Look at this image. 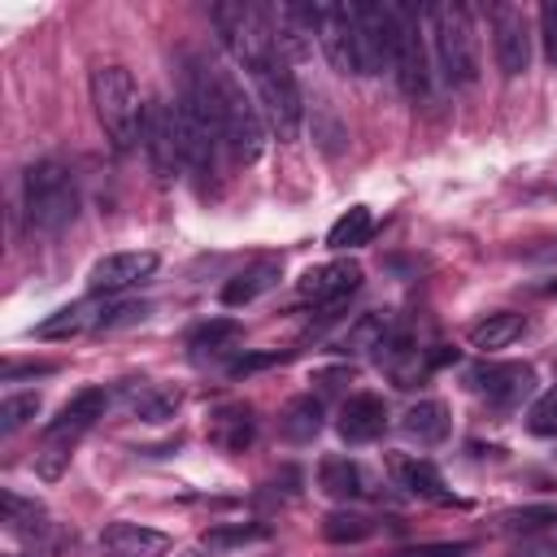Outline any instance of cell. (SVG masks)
Segmentation results:
<instances>
[{"instance_id":"obj_10","label":"cell","mask_w":557,"mask_h":557,"mask_svg":"<svg viewBox=\"0 0 557 557\" xmlns=\"http://www.w3.org/2000/svg\"><path fill=\"white\" fill-rule=\"evenodd\" d=\"M492 48H496V65H500L505 78L527 74V65H531V26H527L522 9L492 4Z\"/></svg>"},{"instance_id":"obj_38","label":"cell","mask_w":557,"mask_h":557,"mask_svg":"<svg viewBox=\"0 0 557 557\" xmlns=\"http://www.w3.org/2000/svg\"><path fill=\"white\" fill-rule=\"evenodd\" d=\"M470 544L466 540H444V544H413V548H400L396 557H466Z\"/></svg>"},{"instance_id":"obj_15","label":"cell","mask_w":557,"mask_h":557,"mask_svg":"<svg viewBox=\"0 0 557 557\" xmlns=\"http://www.w3.org/2000/svg\"><path fill=\"white\" fill-rule=\"evenodd\" d=\"M174 544L165 531L139 522H109L100 531V557H165Z\"/></svg>"},{"instance_id":"obj_8","label":"cell","mask_w":557,"mask_h":557,"mask_svg":"<svg viewBox=\"0 0 557 557\" xmlns=\"http://www.w3.org/2000/svg\"><path fill=\"white\" fill-rule=\"evenodd\" d=\"M313 39L322 44V57L335 74L366 78L361 70V22L357 4H313Z\"/></svg>"},{"instance_id":"obj_30","label":"cell","mask_w":557,"mask_h":557,"mask_svg":"<svg viewBox=\"0 0 557 557\" xmlns=\"http://www.w3.org/2000/svg\"><path fill=\"white\" fill-rule=\"evenodd\" d=\"M322 535L331 544H361L374 535V518L370 513H357V509H335L322 518Z\"/></svg>"},{"instance_id":"obj_26","label":"cell","mask_w":557,"mask_h":557,"mask_svg":"<svg viewBox=\"0 0 557 557\" xmlns=\"http://www.w3.org/2000/svg\"><path fill=\"white\" fill-rule=\"evenodd\" d=\"M278 431H283L292 444H305V440H313V435L322 431V400H318V396H296V400L283 409V418H278Z\"/></svg>"},{"instance_id":"obj_40","label":"cell","mask_w":557,"mask_h":557,"mask_svg":"<svg viewBox=\"0 0 557 557\" xmlns=\"http://www.w3.org/2000/svg\"><path fill=\"white\" fill-rule=\"evenodd\" d=\"M52 370H57L52 361H9V366H4V383L30 379V374H52Z\"/></svg>"},{"instance_id":"obj_2","label":"cell","mask_w":557,"mask_h":557,"mask_svg":"<svg viewBox=\"0 0 557 557\" xmlns=\"http://www.w3.org/2000/svg\"><path fill=\"white\" fill-rule=\"evenodd\" d=\"M22 209L35 231H65L78 213V183L61 161H35L22 174Z\"/></svg>"},{"instance_id":"obj_14","label":"cell","mask_w":557,"mask_h":557,"mask_svg":"<svg viewBox=\"0 0 557 557\" xmlns=\"http://www.w3.org/2000/svg\"><path fill=\"white\" fill-rule=\"evenodd\" d=\"M361 22V70L383 74L392 70V4H357Z\"/></svg>"},{"instance_id":"obj_13","label":"cell","mask_w":557,"mask_h":557,"mask_svg":"<svg viewBox=\"0 0 557 557\" xmlns=\"http://www.w3.org/2000/svg\"><path fill=\"white\" fill-rule=\"evenodd\" d=\"M470 383L500 409H513L522 405V396L535 392V370L527 361H500V366H479L470 374Z\"/></svg>"},{"instance_id":"obj_19","label":"cell","mask_w":557,"mask_h":557,"mask_svg":"<svg viewBox=\"0 0 557 557\" xmlns=\"http://www.w3.org/2000/svg\"><path fill=\"white\" fill-rule=\"evenodd\" d=\"M122 405L144 422H165L178 413V392L148 383V379H131V383H122Z\"/></svg>"},{"instance_id":"obj_11","label":"cell","mask_w":557,"mask_h":557,"mask_svg":"<svg viewBox=\"0 0 557 557\" xmlns=\"http://www.w3.org/2000/svg\"><path fill=\"white\" fill-rule=\"evenodd\" d=\"M152 270H157V252H109V257H100V261L91 265L87 287H91L96 296H117V292H126V287L148 283Z\"/></svg>"},{"instance_id":"obj_18","label":"cell","mask_w":557,"mask_h":557,"mask_svg":"<svg viewBox=\"0 0 557 557\" xmlns=\"http://www.w3.org/2000/svg\"><path fill=\"white\" fill-rule=\"evenodd\" d=\"M387 470H392L396 487H405L409 496H422V500H448L444 479H440V470H435L426 457H413V453H392V457H387Z\"/></svg>"},{"instance_id":"obj_34","label":"cell","mask_w":557,"mask_h":557,"mask_svg":"<svg viewBox=\"0 0 557 557\" xmlns=\"http://www.w3.org/2000/svg\"><path fill=\"white\" fill-rule=\"evenodd\" d=\"M35 413H39V396H35V392H13V396L0 400V431L13 435V431H22Z\"/></svg>"},{"instance_id":"obj_16","label":"cell","mask_w":557,"mask_h":557,"mask_svg":"<svg viewBox=\"0 0 557 557\" xmlns=\"http://www.w3.org/2000/svg\"><path fill=\"white\" fill-rule=\"evenodd\" d=\"M335 426H339V435H344L348 444H370V440H379L383 426H387V405H383V396H374V392L348 396Z\"/></svg>"},{"instance_id":"obj_6","label":"cell","mask_w":557,"mask_h":557,"mask_svg":"<svg viewBox=\"0 0 557 557\" xmlns=\"http://www.w3.org/2000/svg\"><path fill=\"white\" fill-rule=\"evenodd\" d=\"M218 122H222V144L231 148L235 161H257L261 157V148H265L261 104L226 70H218Z\"/></svg>"},{"instance_id":"obj_29","label":"cell","mask_w":557,"mask_h":557,"mask_svg":"<svg viewBox=\"0 0 557 557\" xmlns=\"http://www.w3.org/2000/svg\"><path fill=\"white\" fill-rule=\"evenodd\" d=\"M91 322V305H61V309H52L44 322H35V339H70V335H78L83 326Z\"/></svg>"},{"instance_id":"obj_39","label":"cell","mask_w":557,"mask_h":557,"mask_svg":"<svg viewBox=\"0 0 557 557\" xmlns=\"http://www.w3.org/2000/svg\"><path fill=\"white\" fill-rule=\"evenodd\" d=\"M540 39H544V57L557 65V0L540 9Z\"/></svg>"},{"instance_id":"obj_4","label":"cell","mask_w":557,"mask_h":557,"mask_svg":"<svg viewBox=\"0 0 557 557\" xmlns=\"http://www.w3.org/2000/svg\"><path fill=\"white\" fill-rule=\"evenodd\" d=\"M426 9L392 4V74L405 96L431 91V61H426Z\"/></svg>"},{"instance_id":"obj_43","label":"cell","mask_w":557,"mask_h":557,"mask_svg":"<svg viewBox=\"0 0 557 557\" xmlns=\"http://www.w3.org/2000/svg\"><path fill=\"white\" fill-rule=\"evenodd\" d=\"M553 296H557V283H553Z\"/></svg>"},{"instance_id":"obj_22","label":"cell","mask_w":557,"mask_h":557,"mask_svg":"<svg viewBox=\"0 0 557 557\" xmlns=\"http://www.w3.org/2000/svg\"><path fill=\"white\" fill-rule=\"evenodd\" d=\"M522 331H527V318L500 309V313H487L483 322L470 326V348H479V352H496V348H509Z\"/></svg>"},{"instance_id":"obj_35","label":"cell","mask_w":557,"mask_h":557,"mask_svg":"<svg viewBox=\"0 0 557 557\" xmlns=\"http://www.w3.org/2000/svg\"><path fill=\"white\" fill-rule=\"evenodd\" d=\"M527 426H531V435H557V387L544 392V396L531 405Z\"/></svg>"},{"instance_id":"obj_21","label":"cell","mask_w":557,"mask_h":557,"mask_svg":"<svg viewBox=\"0 0 557 557\" xmlns=\"http://www.w3.org/2000/svg\"><path fill=\"white\" fill-rule=\"evenodd\" d=\"M318 487L331 496V500H357L366 496V470L352 461V457H322L318 461Z\"/></svg>"},{"instance_id":"obj_33","label":"cell","mask_w":557,"mask_h":557,"mask_svg":"<svg viewBox=\"0 0 557 557\" xmlns=\"http://www.w3.org/2000/svg\"><path fill=\"white\" fill-rule=\"evenodd\" d=\"M231 339H239V322H235V318H209V322H200V326L187 335V348L205 352V348H222V344H231Z\"/></svg>"},{"instance_id":"obj_28","label":"cell","mask_w":557,"mask_h":557,"mask_svg":"<svg viewBox=\"0 0 557 557\" xmlns=\"http://www.w3.org/2000/svg\"><path fill=\"white\" fill-rule=\"evenodd\" d=\"M213 440H218L222 448H231V453L248 448V444H252V409H248V405H226V409H218V418H213Z\"/></svg>"},{"instance_id":"obj_25","label":"cell","mask_w":557,"mask_h":557,"mask_svg":"<svg viewBox=\"0 0 557 557\" xmlns=\"http://www.w3.org/2000/svg\"><path fill=\"white\" fill-rule=\"evenodd\" d=\"M370 235H374V213H370L366 205H352L344 218L331 222V231H326V248L348 252V248H361Z\"/></svg>"},{"instance_id":"obj_27","label":"cell","mask_w":557,"mask_h":557,"mask_svg":"<svg viewBox=\"0 0 557 557\" xmlns=\"http://www.w3.org/2000/svg\"><path fill=\"white\" fill-rule=\"evenodd\" d=\"M74 431H57V426H44V440H39V453H35V470L39 479H61L65 466H70V448H74Z\"/></svg>"},{"instance_id":"obj_24","label":"cell","mask_w":557,"mask_h":557,"mask_svg":"<svg viewBox=\"0 0 557 557\" xmlns=\"http://www.w3.org/2000/svg\"><path fill=\"white\" fill-rule=\"evenodd\" d=\"M400 426H405V435L418 440V444H440V440L448 435V409H444L440 400H418V405L405 409Z\"/></svg>"},{"instance_id":"obj_9","label":"cell","mask_w":557,"mask_h":557,"mask_svg":"<svg viewBox=\"0 0 557 557\" xmlns=\"http://www.w3.org/2000/svg\"><path fill=\"white\" fill-rule=\"evenodd\" d=\"M139 139H144V152L152 161V170L161 178H170L178 165H183V144H178V113L170 100H148L144 104V117H139Z\"/></svg>"},{"instance_id":"obj_32","label":"cell","mask_w":557,"mask_h":557,"mask_svg":"<svg viewBox=\"0 0 557 557\" xmlns=\"http://www.w3.org/2000/svg\"><path fill=\"white\" fill-rule=\"evenodd\" d=\"M505 531H522V535H535V531H553L557 527V505H522V509H509L500 518Z\"/></svg>"},{"instance_id":"obj_37","label":"cell","mask_w":557,"mask_h":557,"mask_svg":"<svg viewBox=\"0 0 557 557\" xmlns=\"http://www.w3.org/2000/svg\"><path fill=\"white\" fill-rule=\"evenodd\" d=\"M270 366H278V352H239V357L226 366V374H231V379H248V374L270 370Z\"/></svg>"},{"instance_id":"obj_23","label":"cell","mask_w":557,"mask_h":557,"mask_svg":"<svg viewBox=\"0 0 557 557\" xmlns=\"http://www.w3.org/2000/svg\"><path fill=\"white\" fill-rule=\"evenodd\" d=\"M104 405H109V396H104V387H83L78 396H70L65 405H61V413L48 422V426H57V431H74V435H83L96 418H104Z\"/></svg>"},{"instance_id":"obj_3","label":"cell","mask_w":557,"mask_h":557,"mask_svg":"<svg viewBox=\"0 0 557 557\" xmlns=\"http://www.w3.org/2000/svg\"><path fill=\"white\" fill-rule=\"evenodd\" d=\"M91 104H96V117H100V126H104V139H109L117 152H126V148L135 144L139 117H144L131 70H126V65H113V61H109V65H96V70H91Z\"/></svg>"},{"instance_id":"obj_1","label":"cell","mask_w":557,"mask_h":557,"mask_svg":"<svg viewBox=\"0 0 557 557\" xmlns=\"http://www.w3.org/2000/svg\"><path fill=\"white\" fill-rule=\"evenodd\" d=\"M426 35L440 78L448 87H470L479 78V44L470 13L461 4H426Z\"/></svg>"},{"instance_id":"obj_7","label":"cell","mask_w":557,"mask_h":557,"mask_svg":"<svg viewBox=\"0 0 557 557\" xmlns=\"http://www.w3.org/2000/svg\"><path fill=\"white\" fill-rule=\"evenodd\" d=\"M213 26H218L226 52L235 57V65H244V74H252L261 61H270L278 52L265 13L252 9V4H218L213 9Z\"/></svg>"},{"instance_id":"obj_31","label":"cell","mask_w":557,"mask_h":557,"mask_svg":"<svg viewBox=\"0 0 557 557\" xmlns=\"http://www.w3.org/2000/svg\"><path fill=\"white\" fill-rule=\"evenodd\" d=\"M265 535H270V527H265V522H222V527H209L200 544H205L209 553H222V548L257 544V540H265Z\"/></svg>"},{"instance_id":"obj_12","label":"cell","mask_w":557,"mask_h":557,"mask_svg":"<svg viewBox=\"0 0 557 557\" xmlns=\"http://www.w3.org/2000/svg\"><path fill=\"white\" fill-rule=\"evenodd\" d=\"M296 287H300V296L313 300V305H335V300H344L348 292L361 287V265H357L352 257H335V261L309 265Z\"/></svg>"},{"instance_id":"obj_36","label":"cell","mask_w":557,"mask_h":557,"mask_svg":"<svg viewBox=\"0 0 557 557\" xmlns=\"http://www.w3.org/2000/svg\"><path fill=\"white\" fill-rule=\"evenodd\" d=\"M139 318H148V305H144V300H126V305H113V309H104V313L96 318V326H100V331H117V326H126V322H139Z\"/></svg>"},{"instance_id":"obj_41","label":"cell","mask_w":557,"mask_h":557,"mask_svg":"<svg viewBox=\"0 0 557 557\" xmlns=\"http://www.w3.org/2000/svg\"><path fill=\"white\" fill-rule=\"evenodd\" d=\"M348 379H352V370H326V374H318L322 387H339V383H348Z\"/></svg>"},{"instance_id":"obj_5","label":"cell","mask_w":557,"mask_h":557,"mask_svg":"<svg viewBox=\"0 0 557 557\" xmlns=\"http://www.w3.org/2000/svg\"><path fill=\"white\" fill-rule=\"evenodd\" d=\"M248 78H252V91H257V104H261L265 126L278 139H296L300 135V122H305V104H300V87H296V74L287 65V57L274 52Z\"/></svg>"},{"instance_id":"obj_20","label":"cell","mask_w":557,"mask_h":557,"mask_svg":"<svg viewBox=\"0 0 557 557\" xmlns=\"http://www.w3.org/2000/svg\"><path fill=\"white\" fill-rule=\"evenodd\" d=\"M0 505H4V518H0V522H4L13 535H22V540L44 544V540L57 531L52 518H48V509H44L39 500H26V496H17V492H4Z\"/></svg>"},{"instance_id":"obj_17","label":"cell","mask_w":557,"mask_h":557,"mask_svg":"<svg viewBox=\"0 0 557 557\" xmlns=\"http://www.w3.org/2000/svg\"><path fill=\"white\" fill-rule=\"evenodd\" d=\"M278 278H283V261H278V257H257L252 265L235 270V274L222 283V305H226V309L252 305V300H257V296H265Z\"/></svg>"},{"instance_id":"obj_42","label":"cell","mask_w":557,"mask_h":557,"mask_svg":"<svg viewBox=\"0 0 557 557\" xmlns=\"http://www.w3.org/2000/svg\"><path fill=\"white\" fill-rule=\"evenodd\" d=\"M178 557H205V553H200V548H183Z\"/></svg>"}]
</instances>
